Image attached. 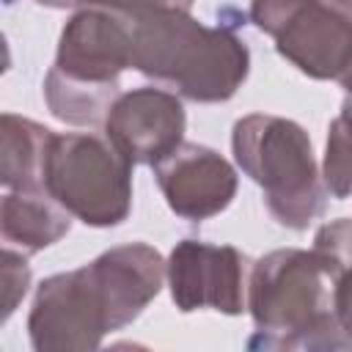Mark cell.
<instances>
[{
  "label": "cell",
  "mask_w": 352,
  "mask_h": 352,
  "mask_svg": "<svg viewBox=\"0 0 352 352\" xmlns=\"http://www.w3.org/2000/svg\"><path fill=\"white\" fill-rule=\"evenodd\" d=\"M102 126L132 165L154 168L184 143L187 113L179 94L146 85L118 94Z\"/></svg>",
  "instance_id": "cell-8"
},
{
  "label": "cell",
  "mask_w": 352,
  "mask_h": 352,
  "mask_svg": "<svg viewBox=\"0 0 352 352\" xmlns=\"http://www.w3.org/2000/svg\"><path fill=\"white\" fill-rule=\"evenodd\" d=\"M248 16L314 80H338L352 63V19L322 0H250Z\"/></svg>",
  "instance_id": "cell-6"
},
{
  "label": "cell",
  "mask_w": 352,
  "mask_h": 352,
  "mask_svg": "<svg viewBox=\"0 0 352 352\" xmlns=\"http://www.w3.org/2000/svg\"><path fill=\"white\" fill-rule=\"evenodd\" d=\"M322 179L333 198L352 195V94H346L338 116L327 126Z\"/></svg>",
  "instance_id": "cell-14"
},
{
  "label": "cell",
  "mask_w": 352,
  "mask_h": 352,
  "mask_svg": "<svg viewBox=\"0 0 352 352\" xmlns=\"http://www.w3.org/2000/svg\"><path fill=\"white\" fill-rule=\"evenodd\" d=\"M338 82H341V88H344L346 94H352V63L344 69V74L338 77Z\"/></svg>",
  "instance_id": "cell-20"
},
{
  "label": "cell",
  "mask_w": 352,
  "mask_h": 352,
  "mask_svg": "<svg viewBox=\"0 0 352 352\" xmlns=\"http://www.w3.org/2000/svg\"><path fill=\"white\" fill-rule=\"evenodd\" d=\"M3 272H0V283H3V322L16 311V305L22 302V297L28 294L30 286V264H28V253L3 245Z\"/></svg>",
  "instance_id": "cell-15"
},
{
  "label": "cell",
  "mask_w": 352,
  "mask_h": 352,
  "mask_svg": "<svg viewBox=\"0 0 352 352\" xmlns=\"http://www.w3.org/2000/svg\"><path fill=\"white\" fill-rule=\"evenodd\" d=\"M118 82H91L72 77L52 66L44 77V102L50 113L72 126L104 124L113 102L118 99Z\"/></svg>",
  "instance_id": "cell-13"
},
{
  "label": "cell",
  "mask_w": 352,
  "mask_h": 352,
  "mask_svg": "<svg viewBox=\"0 0 352 352\" xmlns=\"http://www.w3.org/2000/svg\"><path fill=\"white\" fill-rule=\"evenodd\" d=\"M52 129L16 113L0 118V182L6 190H38Z\"/></svg>",
  "instance_id": "cell-12"
},
{
  "label": "cell",
  "mask_w": 352,
  "mask_h": 352,
  "mask_svg": "<svg viewBox=\"0 0 352 352\" xmlns=\"http://www.w3.org/2000/svg\"><path fill=\"white\" fill-rule=\"evenodd\" d=\"M94 6H107V8H118L126 14H140V11H190L195 0H85Z\"/></svg>",
  "instance_id": "cell-17"
},
{
  "label": "cell",
  "mask_w": 352,
  "mask_h": 352,
  "mask_svg": "<svg viewBox=\"0 0 352 352\" xmlns=\"http://www.w3.org/2000/svg\"><path fill=\"white\" fill-rule=\"evenodd\" d=\"M338 267L319 250L280 248L250 267L248 311L256 333L248 349H352L333 311Z\"/></svg>",
  "instance_id": "cell-2"
},
{
  "label": "cell",
  "mask_w": 352,
  "mask_h": 352,
  "mask_svg": "<svg viewBox=\"0 0 352 352\" xmlns=\"http://www.w3.org/2000/svg\"><path fill=\"white\" fill-rule=\"evenodd\" d=\"M234 160L264 195L267 212L283 228L302 231L327 209V187L308 132L283 116L250 113L234 124Z\"/></svg>",
  "instance_id": "cell-4"
},
{
  "label": "cell",
  "mask_w": 352,
  "mask_h": 352,
  "mask_svg": "<svg viewBox=\"0 0 352 352\" xmlns=\"http://www.w3.org/2000/svg\"><path fill=\"white\" fill-rule=\"evenodd\" d=\"M44 190L91 228L121 226L132 212V162L96 132H52Z\"/></svg>",
  "instance_id": "cell-5"
},
{
  "label": "cell",
  "mask_w": 352,
  "mask_h": 352,
  "mask_svg": "<svg viewBox=\"0 0 352 352\" xmlns=\"http://www.w3.org/2000/svg\"><path fill=\"white\" fill-rule=\"evenodd\" d=\"M132 69L182 99L214 104L242 88L250 52L234 30L204 25L190 11H140L132 14Z\"/></svg>",
  "instance_id": "cell-3"
},
{
  "label": "cell",
  "mask_w": 352,
  "mask_h": 352,
  "mask_svg": "<svg viewBox=\"0 0 352 352\" xmlns=\"http://www.w3.org/2000/svg\"><path fill=\"white\" fill-rule=\"evenodd\" d=\"M322 3L330 6L333 11H338V14H344V16L352 19V0H322Z\"/></svg>",
  "instance_id": "cell-18"
},
{
  "label": "cell",
  "mask_w": 352,
  "mask_h": 352,
  "mask_svg": "<svg viewBox=\"0 0 352 352\" xmlns=\"http://www.w3.org/2000/svg\"><path fill=\"white\" fill-rule=\"evenodd\" d=\"M165 258L146 242H126L94 261L38 283L28 314L36 352L96 349L107 333L132 324L165 283Z\"/></svg>",
  "instance_id": "cell-1"
},
{
  "label": "cell",
  "mask_w": 352,
  "mask_h": 352,
  "mask_svg": "<svg viewBox=\"0 0 352 352\" xmlns=\"http://www.w3.org/2000/svg\"><path fill=\"white\" fill-rule=\"evenodd\" d=\"M333 311L341 322V327L352 336V258L338 267L336 289H333Z\"/></svg>",
  "instance_id": "cell-16"
},
{
  "label": "cell",
  "mask_w": 352,
  "mask_h": 352,
  "mask_svg": "<svg viewBox=\"0 0 352 352\" xmlns=\"http://www.w3.org/2000/svg\"><path fill=\"white\" fill-rule=\"evenodd\" d=\"M33 3H38L44 8H74V6H80L85 0H33Z\"/></svg>",
  "instance_id": "cell-19"
},
{
  "label": "cell",
  "mask_w": 352,
  "mask_h": 352,
  "mask_svg": "<svg viewBox=\"0 0 352 352\" xmlns=\"http://www.w3.org/2000/svg\"><path fill=\"white\" fill-rule=\"evenodd\" d=\"M72 214L44 187L38 190H8L0 206V234L8 248L22 253H38L72 228Z\"/></svg>",
  "instance_id": "cell-11"
},
{
  "label": "cell",
  "mask_w": 352,
  "mask_h": 352,
  "mask_svg": "<svg viewBox=\"0 0 352 352\" xmlns=\"http://www.w3.org/2000/svg\"><path fill=\"white\" fill-rule=\"evenodd\" d=\"M154 179L173 214L201 223L220 214L236 195L234 165L209 146L182 143L154 165Z\"/></svg>",
  "instance_id": "cell-10"
},
{
  "label": "cell",
  "mask_w": 352,
  "mask_h": 352,
  "mask_svg": "<svg viewBox=\"0 0 352 352\" xmlns=\"http://www.w3.org/2000/svg\"><path fill=\"white\" fill-rule=\"evenodd\" d=\"M55 66L91 82H118L132 69V14L85 3L63 25Z\"/></svg>",
  "instance_id": "cell-9"
},
{
  "label": "cell",
  "mask_w": 352,
  "mask_h": 352,
  "mask_svg": "<svg viewBox=\"0 0 352 352\" xmlns=\"http://www.w3.org/2000/svg\"><path fill=\"white\" fill-rule=\"evenodd\" d=\"M248 258L231 245L182 239L165 261L170 300L182 314L220 311L236 316L248 308Z\"/></svg>",
  "instance_id": "cell-7"
}]
</instances>
